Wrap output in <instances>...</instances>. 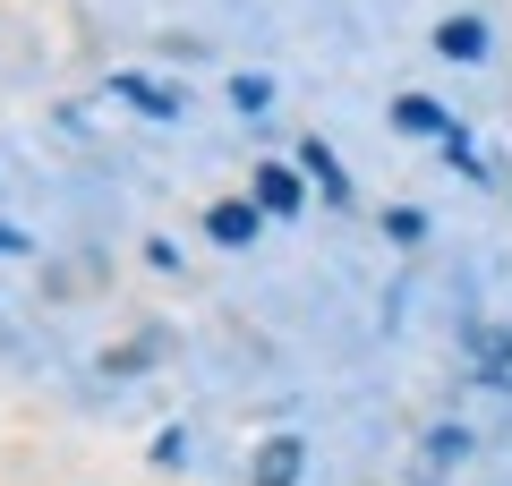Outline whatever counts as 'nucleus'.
Listing matches in <instances>:
<instances>
[{"label": "nucleus", "mask_w": 512, "mask_h": 486, "mask_svg": "<svg viewBox=\"0 0 512 486\" xmlns=\"http://www.w3.org/2000/svg\"><path fill=\"white\" fill-rule=\"evenodd\" d=\"M256 486H299V444L291 435H274V444L256 452Z\"/></svg>", "instance_id": "nucleus-1"}, {"label": "nucleus", "mask_w": 512, "mask_h": 486, "mask_svg": "<svg viewBox=\"0 0 512 486\" xmlns=\"http://www.w3.org/2000/svg\"><path fill=\"white\" fill-rule=\"evenodd\" d=\"M205 231H214L222 248H248V239H256V205H214V214H205Z\"/></svg>", "instance_id": "nucleus-2"}, {"label": "nucleus", "mask_w": 512, "mask_h": 486, "mask_svg": "<svg viewBox=\"0 0 512 486\" xmlns=\"http://www.w3.org/2000/svg\"><path fill=\"white\" fill-rule=\"evenodd\" d=\"M120 94L137 111H154V120H171V111H180V94H163V86H146V77H120Z\"/></svg>", "instance_id": "nucleus-3"}, {"label": "nucleus", "mask_w": 512, "mask_h": 486, "mask_svg": "<svg viewBox=\"0 0 512 486\" xmlns=\"http://www.w3.org/2000/svg\"><path fill=\"white\" fill-rule=\"evenodd\" d=\"M444 52H453V60H478V52H487V35H478V18H453V26H444Z\"/></svg>", "instance_id": "nucleus-4"}, {"label": "nucleus", "mask_w": 512, "mask_h": 486, "mask_svg": "<svg viewBox=\"0 0 512 486\" xmlns=\"http://www.w3.org/2000/svg\"><path fill=\"white\" fill-rule=\"evenodd\" d=\"M402 128H419V137H444V111L427 103V94H402Z\"/></svg>", "instance_id": "nucleus-5"}, {"label": "nucleus", "mask_w": 512, "mask_h": 486, "mask_svg": "<svg viewBox=\"0 0 512 486\" xmlns=\"http://www.w3.org/2000/svg\"><path fill=\"white\" fill-rule=\"evenodd\" d=\"M256 197L274 205V214H291V205H299V180H291V171H265V180H256Z\"/></svg>", "instance_id": "nucleus-6"}]
</instances>
